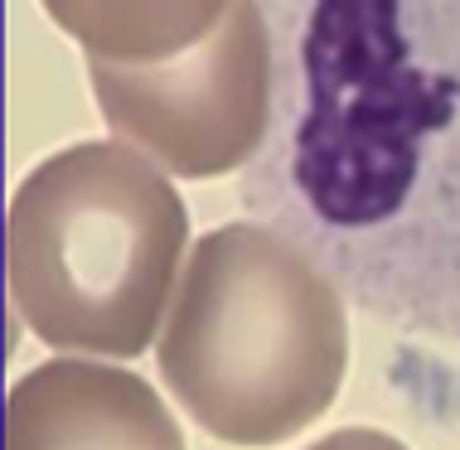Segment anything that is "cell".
<instances>
[{
  "mask_svg": "<svg viewBox=\"0 0 460 450\" xmlns=\"http://www.w3.org/2000/svg\"><path fill=\"white\" fill-rule=\"evenodd\" d=\"M160 378L223 446H281L315 427L349 368L344 291L262 223L194 243L165 330Z\"/></svg>",
  "mask_w": 460,
  "mask_h": 450,
  "instance_id": "2",
  "label": "cell"
},
{
  "mask_svg": "<svg viewBox=\"0 0 460 450\" xmlns=\"http://www.w3.org/2000/svg\"><path fill=\"white\" fill-rule=\"evenodd\" d=\"M190 208L170 174L121 141H83L20 180L5 218L15 315L64 354L136 358L155 340Z\"/></svg>",
  "mask_w": 460,
  "mask_h": 450,
  "instance_id": "3",
  "label": "cell"
},
{
  "mask_svg": "<svg viewBox=\"0 0 460 450\" xmlns=\"http://www.w3.org/2000/svg\"><path fill=\"white\" fill-rule=\"evenodd\" d=\"M305 450H407L397 436L388 431H373V427H344V431H334L325 436V441H315V446H305Z\"/></svg>",
  "mask_w": 460,
  "mask_h": 450,
  "instance_id": "6",
  "label": "cell"
},
{
  "mask_svg": "<svg viewBox=\"0 0 460 450\" xmlns=\"http://www.w3.org/2000/svg\"><path fill=\"white\" fill-rule=\"evenodd\" d=\"M271 131L238 199L388 330L460 340V0L267 5Z\"/></svg>",
  "mask_w": 460,
  "mask_h": 450,
  "instance_id": "1",
  "label": "cell"
},
{
  "mask_svg": "<svg viewBox=\"0 0 460 450\" xmlns=\"http://www.w3.org/2000/svg\"><path fill=\"white\" fill-rule=\"evenodd\" d=\"M5 450H184V436L146 378L49 358L10 387Z\"/></svg>",
  "mask_w": 460,
  "mask_h": 450,
  "instance_id": "5",
  "label": "cell"
},
{
  "mask_svg": "<svg viewBox=\"0 0 460 450\" xmlns=\"http://www.w3.org/2000/svg\"><path fill=\"white\" fill-rule=\"evenodd\" d=\"M97 111L151 165L214 180L252 165L271 131L277 40L262 5H208L151 54H88Z\"/></svg>",
  "mask_w": 460,
  "mask_h": 450,
  "instance_id": "4",
  "label": "cell"
}]
</instances>
